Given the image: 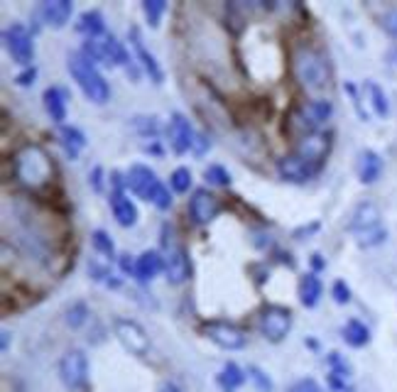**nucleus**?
Segmentation results:
<instances>
[{
    "label": "nucleus",
    "mask_w": 397,
    "mask_h": 392,
    "mask_svg": "<svg viewBox=\"0 0 397 392\" xmlns=\"http://www.w3.org/2000/svg\"><path fill=\"white\" fill-rule=\"evenodd\" d=\"M55 160L50 152L37 142H25L13 155V177L23 189L32 194H42L55 184Z\"/></svg>",
    "instance_id": "obj_1"
},
{
    "label": "nucleus",
    "mask_w": 397,
    "mask_h": 392,
    "mask_svg": "<svg viewBox=\"0 0 397 392\" xmlns=\"http://www.w3.org/2000/svg\"><path fill=\"white\" fill-rule=\"evenodd\" d=\"M292 76L304 91L319 93L331 83V62L319 47L314 45H297L289 57Z\"/></svg>",
    "instance_id": "obj_2"
},
{
    "label": "nucleus",
    "mask_w": 397,
    "mask_h": 392,
    "mask_svg": "<svg viewBox=\"0 0 397 392\" xmlns=\"http://www.w3.org/2000/svg\"><path fill=\"white\" fill-rule=\"evenodd\" d=\"M67 67H69L72 79L77 81V86L82 88V93L91 100V103H96V105L108 103L111 100V86H108L106 76L99 71V67H96L94 62L86 59L82 52H74V54H69Z\"/></svg>",
    "instance_id": "obj_3"
},
{
    "label": "nucleus",
    "mask_w": 397,
    "mask_h": 392,
    "mask_svg": "<svg viewBox=\"0 0 397 392\" xmlns=\"http://www.w3.org/2000/svg\"><path fill=\"white\" fill-rule=\"evenodd\" d=\"M128 179V189H130L133 194L138 196V199L147 201V204H152L155 209L160 211H167L172 209V194L169 189L162 184V179L155 174V169H150L147 164H133L130 169H128L125 174Z\"/></svg>",
    "instance_id": "obj_4"
},
{
    "label": "nucleus",
    "mask_w": 397,
    "mask_h": 392,
    "mask_svg": "<svg viewBox=\"0 0 397 392\" xmlns=\"http://www.w3.org/2000/svg\"><path fill=\"white\" fill-rule=\"evenodd\" d=\"M383 216H380V209L373 204V201H363L353 209L351 221H348V231L356 236L358 246L361 248H375L380 243H385L388 238V231L383 229Z\"/></svg>",
    "instance_id": "obj_5"
},
{
    "label": "nucleus",
    "mask_w": 397,
    "mask_h": 392,
    "mask_svg": "<svg viewBox=\"0 0 397 392\" xmlns=\"http://www.w3.org/2000/svg\"><path fill=\"white\" fill-rule=\"evenodd\" d=\"M201 333L211 343H216L218 348H223V351H240L248 343V333L243 328L233 324V321H223V319H213L201 324Z\"/></svg>",
    "instance_id": "obj_6"
},
{
    "label": "nucleus",
    "mask_w": 397,
    "mask_h": 392,
    "mask_svg": "<svg viewBox=\"0 0 397 392\" xmlns=\"http://www.w3.org/2000/svg\"><path fill=\"white\" fill-rule=\"evenodd\" d=\"M3 42H5V50L8 54L13 57L15 64L28 69L35 59V42H32L30 30L25 28L23 23H13L10 28H5L3 33Z\"/></svg>",
    "instance_id": "obj_7"
},
{
    "label": "nucleus",
    "mask_w": 397,
    "mask_h": 392,
    "mask_svg": "<svg viewBox=\"0 0 397 392\" xmlns=\"http://www.w3.org/2000/svg\"><path fill=\"white\" fill-rule=\"evenodd\" d=\"M257 328H260V333L270 343H280L289 333V328H292V311L280 304H267L265 309L260 311Z\"/></svg>",
    "instance_id": "obj_8"
},
{
    "label": "nucleus",
    "mask_w": 397,
    "mask_h": 392,
    "mask_svg": "<svg viewBox=\"0 0 397 392\" xmlns=\"http://www.w3.org/2000/svg\"><path fill=\"white\" fill-rule=\"evenodd\" d=\"M113 333L130 356L145 358L150 353V336L142 328V324H138L135 319H116Z\"/></svg>",
    "instance_id": "obj_9"
},
{
    "label": "nucleus",
    "mask_w": 397,
    "mask_h": 392,
    "mask_svg": "<svg viewBox=\"0 0 397 392\" xmlns=\"http://www.w3.org/2000/svg\"><path fill=\"white\" fill-rule=\"evenodd\" d=\"M164 246V275H167L169 284H184L191 277V263L189 253L184 250V246H179L177 241L162 238Z\"/></svg>",
    "instance_id": "obj_10"
},
{
    "label": "nucleus",
    "mask_w": 397,
    "mask_h": 392,
    "mask_svg": "<svg viewBox=\"0 0 397 392\" xmlns=\"http://www.w3.org/2000/svg\"><path fill=\"white\" fill-rule=\"evenodd\" d=\"M59 378L67 385L69 390H82L86 388V380H89V358L84 351L72 348L67 351L59 360Z\"/></svg>",
    "instance_id": "obj_11"
},
{
    "label": "nucleus",
    "mask_w": 397,
    "mask_h": 392,
    "mask_svg": "<svg viewBox=\"0 0 397 392\" xmlns=\"http://www.w3.org/2000/svg\"><path fill=\"white\" fill-rule=\"evenodd\" d=\"M319 172H321V164L312 162L309 157L299 155V152H292V155L282 157V160L277 162V174H280V179L292 182V184L309 182V179H314Z\"/></svg>",
    "instance_id": "obj_12"
},
{
    "label": "nucleus",
    "mask_w": 397,
    "mask_h": 392,
    "mask_svg": "<svg viewBox=\"0 0 397 392\" xmlns=\"http://www.w3.org/2000/svg\"><path fill=\"white\" fill-rule=\"evenodd\" d=\"M221 214V199L216 194H211L208 189H196L189 199V216L196 226L211 224L216 216Z\"/></svg>",
    "instance_id": "obj_13"
},
{
    "label": "nucleus",
    "mask_w": 397,
    "mask_h": 392,
    "mask_svg": "<svg viewBox=\"0 0 397 392\" xmlns=\"http://www.w3.org/2000/svg\"><path fill=\"white\" fill-rule=\"evenodd\" d=\"M128 37H130V47H133V52H135V62H140L142 71L150 76V81L157 83V86H160V83H164V71H162V67H160V62L155 59L152 52H150L147 47H145V40H142L140 28H135V25H133L130 33H128Z\"/></svg>",
    "instance_id": "obj_14"
},
{
    "label": "nucleus",
    "mask_w": 397,
    "mask_h": 392,
    "mask_svg": "<svg viewBox=\"0 0 397 392\" xmlns=\"http://www.w3.org/2000/svg\"><path fill=\"white\" fill-rule=\"evenodd\" d=\"M167 137H169V147L174 155H186V152L194 147L196 132H194V128H191L186 115L172 113L169 125H167Z\"/></svg>",
    "instance_id": "obj_15"
},
{
    "label": "nucleus",
    "mask_w": 397,
    "mask_h": 392,
    "mask_svg": "<svg viewBox=\"0 0 397 392\" xmlns=\"http://www.w3.org/2000/svg\"><path fill=\"white\" fill-rule=\"evenodd\" d=\"M74 13V3L72 0H47V3L40 5V18L47 28L52 30H62L67 28V23L72 20Z\"/></svg>",
    "instance_id": "obj_16"
},
{
    "label": "nucleus",
    "mask_w": 397,
    "mask_h": 392,
    "mask_svg": "<svg viewBox=\"0 0 397 392\" xmlns=\"http://www.w3.org/2000/svg\"><path fill=\"white\" fill-rule=\"evenodd\" d=\"M111 211H113L116 224L123 229H133L140 219L138 206L133 204V199L125 192H111Z\"/></svg>",
    "instance_id": "obj_17"
},
{
    "label": "nucleus",
    "mask_w": 397,
    "mask_h": 392,
    "mask_svg": "<svg viewBox=\"0 0 397 392\" xmlns=\"http://www.w3.org/2000/svg\"><path fill=\"white\" fill-rule=\"evenodd\" d=\"M383 167H385L383 157H380L378 152L363 150L356 162V174H358V179H361V184H375L380 179V174H383Z\"/></svg>",
    "instance_id": "obj_18"
},
{
    "label": "nucleus",
    "mask_w": 397,
    "mask_h": 392,
    "mask_svg": "<svg viewBox=\"0 0 397 392\" xmlns=\"http://www.w3.org/2000/svg\"><path fill=\"white\" fill-rule=\"evenodd\" d=\"M164 270V255L157 250H145L140 258H135V279L138 282H150Z\"/></svg>",
    "instance_id": "obj_19"
},
{
    "label": "nucleus",
    "mask_w": 397,
    "mask_h": 392,
    "mask_svg": "<svg viewBox=\"0 0 397 392\" xmlns=\"http://www.w3.org/2000/svg\"><path fill=\"white\" fill-rule=\"evenodd\" d=\"M42 100H45V110L52 118V123H57L62 128L64 120H67V91L59 86H50L45 91V96H42Z\"/></svg>",
    "instance_id": "obj_20"
},
{
    "label": "nucleus",
    "mask_w": 397,
    "mask_h": 392,
    "mask_svg": "<svg viewBox=\"0 0 397 392\" xmlns=\"http://www.w3.org/2000/svg\"><path fill=\"white\" fill-rule=\"evenodd\" d=\"M101 45H104V64H108V67H128V71H130V67H133V57H130V52L123 47V42H118L113 35H108V37H104L101 40Z\"/></svg>",
    "instance_id": "obj_21"
},
{
    "label": "nucleus",
    "mask_w": 397,
    "mask_h": 392,
    "mask_svg": "<svg viewBox=\"0 0 397 392\" xmlns=\"http://www.w3.org/2000/svg\"><path fill=\"white\" fill-rule=\"evenodd\" d=\"M299 105H302L309 125H312L316 132H319L321 125H324L326 120L331 118V113H334V103H331L329 98H312V100H307V103H299Z\"/></svg>",
    "instance_id": "obj_22"
},
{
    "label": "nucleus",
    "mask_w": 397,
    "mask_h": 392,
    "mask_svg": "<svg viewBox=\"0 0 397 392\" xmlns=\"http://www.w3.org/2000/svg\"><path fill=\"white\" fill-rule=\"evenodd\" d=\"M321 294H324V284H321L319 275L316 272L302 275V279H299V301H302V306L314 309V306L319 304Z\"/></svg>",
    "instance_id": "obj_23"
},
{
    "label": "nucleus",
    "mask_w": 397,
    "mask_h": 392,
    "mask_svg": "<svg viewBox=\"0 0 397 392\" xmlns=\"http://www.w3.org/2000/svg\"><path fill=\"white\" fill-rule=\"evenodd\" d=\"M77 33L84 35L86 40H99V37H104L106 35V23H104L101 10H86V13L79 15Z\"/></svg>",
    "instance_id": "obj_24"
},
{
    "label": "nucleus",
    "mask_w": 397,
    "mask_h": 392,
    "mask_svg": "<svg viewBox=\"0 0 397 392\" xmlns=\"http://www.w3.org/2000/svg\"><path fill=\"white\" fill-rule=\"evenodd\" d=\"M59 142H62L64 152H67L72 160H77L79 152L86 147V135L77 125H62V128H59Z\"/></svg>",
    "instance_id": "obj_25"
},
{
    "label": "nucleus",
    "mask_w": 397,
    "mask_h": 392,
    "mask_svg": "<svg viewBox=\"0 0 397 392\" xmlns=\"http://www.w3.org/2000/svg\"><path fill=\"white\" fill-rule=\"evenodd\" d=\"M245 375H248V373H245V370H240L238 363L228 360V363L221 368V373L216 375V383H218V388H221L223 392H235L238 388H243Z\"/></svg>",
    "instance_id": "obj_26"
},
{
    "label": "nucleus",
    "mask_w": 397,
    "mask_h": 392,
    "mask_svg": "<svg viewBox=\"0 0 397 392\" xmlns=\"http://www.w3.org/2000/svg\"><path fill=\"white\" fill-rule=\"evenodd\" d=\"M343 341L351 348H363L370 341V328L358 319H348L343 326Z\"/></svg>",
    "instance_id": "obj_27"
},
{
    "label": "nucleus",
    "mask_w": 397,
    "mask_h": 392,
    "mask_svg": "<svg viewBox=\"0 0 397 392\" xmlns=\"http://www.w3.org/2000/svg\"><path fill=\"white\" fill-rule=\"evenodd\" d=\"M329 365H331V373H329L331 388H334V390H346L348 375H351V368H348V363L339 356V353H331V356H329Z\"/></svg>",
    "instance_id": "obj_28"
},
{
    "label": "nucleus",
    "mask_w": 397,
    "mask_h": 392,
    "mask_svg": "<svg viewBox=\"0 0 397 392\" xmlns=\"http://www.w3.org/2000/svg\"><path fill=\"white\" fill-rule=\"evenodd\" d=\"M366 93L370 98V105H373V113L378 118H388L390 115V100L385 96V91L378 86L375 81H366Z\"/></svg>",
    "instance_id": "obj_29"
},
{
    "label": "nucleus",
    "mask_w": 397,
    "mask_h": 392,
    "mask_svg": "<svg viewBox=\"0 0 397 392\" xmlns=\"http://www.w3.org/2000/svg\"><path fill=\"white\" fill-rule=\"evenodd\" d=\"M91 246H94V250L99 253V255L108 258V260H113V258H116V243L106 231L99 229V231L91 233Z\"/></svg>",
    "instance_id": "obj_30"
},
{
    "label": "nucleus",
    "mask_w": 397,
    "mask_h": 392,
    "mask_svg": "<svg viewBox=\"0 0 397 392\" xmlns=\"http://www.w3.org/2000/svg\"><path fill=\"white\" fill-rule=\"evenodd\" d=\"M142 13H145V20H147L150 28H160L162 15L167 13V3H164V0H145Z\"/></svg>",
    "instance_id": "obj_31"
},
{
    "label": "nucleus",
    "mask_w": 397,
    "mask_h": 392,
    "mask_svg": "<svg viewBox=\"0 0 397 392\" xmlns=\"http://www.w3.org/2000/svg\"><path fill=\"white\" fill-rule=\"evenodd\" d=\"M89 306L84 304V301H74L72 306L67 309V314H64V321H67V326L72 328H82L86 321H89Z\"/></svg>",
    "instance_id": "obj_32"
},
{
    "label": "nucleus",
    "mask_w": 397,
    "mask_h": 392,
    "mask_svg": "<svg viewBox=\"0 0 397 392\" xmlns=\"http://www.w3.org/2000/svg\"><path fill=\"white\" fill-rule=\"evenodd\" d=\"M191 169L189 167H177L174 172L169 174V187L174 189L177 194H186L191 189Z\"/></svg>",
    "instance_id": "obj_33"
},
{
    "label": "nucleus",
    "mask_w": 397,
    "mask_h": 392,
    "mask_svg": "<svg viewBox=\"0 0 397 392\" xmlns=\"http://www.w3.org/2000/svg\"><path fill=\"white\" fill-rule=\"evenodd\" d=\"M203 179H206L211 187H230V174L221 164H208V167L203 169Z\"/></svg>",
    "instance_id": "obj_34"
},
{
    "label": "nucleus",
    "mask_w": 397,
    "mask_h": 392,
    "mask_svg": "<svg viewBox=\"0 0 397 392\" xmlns=\"http://www.w3.org/2000/svg\"><path fill=\"white\" fill-rule=\"evenodd\" d=\"M245 373H248V380L255 385L257 392H272V388H275V385H272V380L267 378L265 370H260L257 365H248V370H245Z\"/></svg>",
    "instance_id": "obj_35"
},
{
    "label": "nucleus",
    "mask_w": 397,
    "mask_h": 392,
    "mask_svg": "<svg viewBox=\"0 0 397 392\" xmlns=\"http://www.w3.org/2000/svg\"><path fill=\"white\" fill-rule=\"evenodd\" d=\"M133 123H135V128L140 130V135H145V137H155L160 132V125H157V118H142V115H138L135 120H133Z\"/></svg>",
    "instance_id": "obj_36"
},
{
    "label": "nucleus",
    "mask_w": 397,
    "mask_h": 392,
    "mask_svg": "<svg viewBox=\"0 0 397 392\" xmlns=\"http://www.w3.org/2000/svg\"><path fill=\"white\" fill-rule=\"evenodd\" d=\"M331 296H334L336 304H348L351 301V289H348V284L343 279H336L334 287H331Z\"/></svg>",
    "instance_id": "obj_37"
},
{
    "label": "nucleus",
    "mask_w": 397,
    "mask_h": 392,
    "mask_svg": "<svg viewBox=\"0 0 397 392\" xmlns=\"http://www.w3.org/2000/svg\"><path fill=\"white\" fill-rule=\"evenodd\" d=\"M380 25H383V30L388 33L390 37H397V8L388 10V13L380 18Z\"/></svg>",
    "instance_id": "obj_38"
},
{
    "label": "nucleus",
    "mask_w": 397,
    "mask_h": 392,
    "mask_svg": "<svg viewBox=\"0 0 397 392\" xmlns=\"http://www.w3.org/2000/svg\"><path fill=\"white\" fill-rule=\"evenodd\" d=\"M287 392H324V390H321V385L314 378H304V380H297Z\"/></svg>",
    "instance_id": "obj_39"
},
{
    "label": "nucleus",
    "mask_w": 397,
    "mask_h": 392,
    "mask_svg": "<svg viewBox=\"0 0 397 392\" xmlns=\"http://www.w3.org/2000/svg\"><path fill=\"white\" fill-rule=\"evenodd\" d=\"M89 184L94 192H104V167H94L89 172Z\"/></svg>",
    "instance_id": "obj_40"
},
{
    "label": "nucleus",
    "mask_w": 397,
    "mask_h": 392,
    "mask_svg": "<svg viewBox=\"0 0 397 392\" xmlns=\"http://www.w3.org/2000/svg\"><path fill=\"white\" fill-rule=\"evenodd\" d=\"M35 79H37V69L28 67L25 71H20L18 76H15V83H18V86H32V83H35Z\"/></svg>",
    "instance_id": "obj_41"
},
{
    "label": "nucleus",
    "mask_w": 397,
    "mask_h": 392,
    "mask_svg": "<svg viewBox=\"0 0 397 392\" xmlns=\"http://www.w3.org/2000/svg\"><path fill=\"white\" fill-rule=\"evenodd\" d=\"M208 147H211V142H208V137L203 135V132H196V137H194V147H191V150H194V155L201 157L203 152L208 150Z\"/></svg>",
    "instance_id": "obj_42"
},
{
    "label": "nucleus",
    "mask_w": 397,
    "mask_h": 392,
    "mask_svg": "<svg viewBox=\"0 0 397 392\" xmlns=\"http://www.w3.org/2000/svg\"><path fill=\"white\" fill-rule=\"evenodd\" d=\"M316 231H319V224H316V221H314V224H309V226H302V229H297V231L292 233V236H294V241H304V238H309V236H312V233H316Z\"/></svg>",
    "instance_id": "obj_43"
},
{
    "label": "nucleus",
    "mask_w": 397,
    "mask_h": 392,
    "mask_svg": "<svg viewBox=\"0 0 397 392\" xmlns=\"http://www.w3.org/2000/svg\"><path fill=\"white\" fill-rule=\"evenodd\" d=\"M121 270L125 275H135V260H130V255H121Z\"/></svg>",
    "instance_id": "obj_44"
},
{
    "label": "nucleus",
    "mask_w": 397,
    "mask_h": 392,
    "mask_svg": "<svg viewBox=\"0 0 397 392\" xmlns=\"http://www.w3.org/2000/svg\"><path fill=\"white\" fill-rule=\"evenodd\" d=\"M312 267H314V272H319V270H324V267H326V263L321 260L319 253H314V255H312Z\"/></svg>",
    "instance_id": "obj_45"
},
{
    "label": "nucleus",
    "mask_w": 397,
    "mask_h": 392,
    "mask_svg": "<svg viewBox=\"0 0 397 392\" xmlns=\"http://www.w3.org/2000/svg\"><path fill=\"white\" fill-rule=\"evenodd\" d=\"M0 346H3V351H8V346H10V331L8 328H3V333H0Z\"/></svg>",
    "instance_id": "obj_46"
},
{
    "label": "nucleus",
    "mask_w": 397,
    "mask_h": 392,
    "mask_svg": "<svg viewBox=\"0 0 397 392\" xmlns=\"http://www.w3.org/2000/svg\"><path fill=\"white\" fill-rule=\"evenodd\" d=\"M157 392H181V390L177 388L174 383H162V385H160V390H157Z\"/></svg>",
    "instance_id": "obj_47"
},
{
    "label": "nucleus",
    "mask_w": 397,
    "mask_h": 392,
    "mask_svg": "<svg viewBox=\"0 0 397 392\" xmlns=\"http://www.w3.org/2000/svg\"><path fill=\"white\" fill-rule=\"evenodd\" d=\"M343 392H353V390H343Z\"/></svg>",
    "instance_id": "obj_48"
}]
</instances>
